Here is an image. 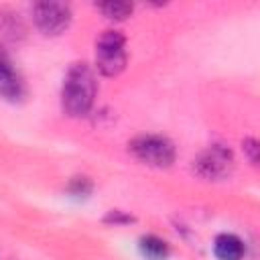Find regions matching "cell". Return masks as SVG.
Returning a JSON list of instances; mask_svg holds the SVG:
<instances>
[{"label": "cell", "instance_id": "cell-5", "mask_svg": "<svg viewBox=\"0 0 260 260\" xmlns=\"http://www.w3.org/2000/svg\"><path fill=\"white\" fill-rule=\"evenodd\" d=\"M193 169L207 181L225 179L234 171V152L223 144H211L195 158Z\"/></svg>", "mask_w": 260, "mask_h": 260}, {"label": "cell", "instance_id": "cell-8", "mask_svg": "<svg viewBox=\"0 0 260 260\" xmlns=\"http://www.w3.org/2000/svg\"><path fill=\"white\" fill-rule=\"evenodd\" d=\"M138 248H140V254L146 258V260H167L169 254H171V248L169 244L154 236V234H148V236H142L140 242H138Z\"/></svg>", "mask_w": 260, "mask_h": 260}, {"label": "cell", "instance_id": "cell-3", "mask_svg": "<svg viewBox=\"0 0 260 260\" xmlns=\"http://www.w3.org/2000/svg\"><path fill=\"white\" fill-rule=\"evenodd\" d=\"M126 37L108 28L95 41V67L104 77H116L126 67Z\"/></svg>", "mask_w": 260, "mask_h": 260}, {"label": "cell", "instance_id": "cell-9", "mask_svg": "<svg viewBox=\"0 0 260 260\" xmlns=\"http://www.w3.org/2000/svg\"><path fill=\"white\" fill-rule=\"evenodd\" d=\"M98 6V10L106 16V18H110V20H126L130 14H132V10H134V4L132 2H114V0H110V2H100V4H95Z\"/></svg>", "mask_w": 260, "mask_h": 260}, {"label": "cell", "instance_id": "cell-10", "mask_svg": "<svg viewBox=\"0 0 260 260\" xmlns=\"http://www.w3.org/2000/svg\"><path fill=\"white\" fill-rule=\"evenodd\" d=\"M93 189V183L87 177H73L67 185V193L75 199H85Z\"/></svg>", "mask_w": 260, "mask_h": 260}, {"label": "cell", "instance_id": "cell-1", "mask_svg": "<svg viewBox=\"0 0 260 260\" xmlns=\"http://www.w3.org/2000/svg\"><path fill=\"white\" fill-rule=\"evenodd\" d=\"M95 75L91 67L83 61L71 63L61 85V106L63 112L71 118H83L91 112L95 102Z\"/></svg>", "mask_w": 260, "mask_h": 260}, {"label": "cell", "instance_id": "cell-12", "mask_svg": "<svg viewBox=\"0 0 260 260\" xmlns=\"http://www.w3.org/2000/svg\"><path fill=\"white\" fill-rule=\"evenodd\" d=\"M242 148H244L248 160H250L252 165H256V162H258V150H260L258 140H256V138H246V140L242 142Z\"/></svg>", "mask_w": 260, "mask_h": 260}, {"label": "cell", "instance_id": "cell-2", "mask_svg": "<svg viewBox=\"0 0 260 260\" xmlns=\"http://www.w3.org/2000/svg\"><path fill=\"white\" fill-rule=\"evenodd\" d=\"M128 150L136 160L154 169H167L177 158L173 140L162 134H140L128 142Z\"/></svg>", "mask_w": 260, "mask_h": 260}, {"label": "cell", "instance_id": "cell-6", "mask_svg": "<svg viewBox=\"0 0 260 260\" xmlns=\"http://www.w3.org/2000/svg\"><path fill=\"white\" fill-rule=\"evenodd\" d=\"M0 98L10 104H20L26 98V83L14 67L10 55L0 47Z\"/></svg>", "mask_w": 260, "mask_h": 260}, {"label": "cell", "instance_id": "cell-7", "mask_svg": "<svg viewBox=\"0 0 260 260\" xmlns=\"http://www.w3.org/2000/svg\"><path fill=\"white\" fill-rule=\"evenodd\" d=\"M213 254L217 260H242L246 254V246L234 234H219L213 240Z\"/></svg>", "mask_w": 260, "mask_h": 260}, {"label": "cell", "instance_id": "cell-4", "mask_svg": "<svg viewBox=\"0 0 260 260\" xmlns=\"http://www.w3.org/2000/svg\"><path fill=\"white\" fill-rule=\"evenodd\" d=\"M32 20L43 35L57 37L63 30H67V26L71 24V6L55 0L37 2L32 6Z\"/></svg>", "mask_w": 260, "mask_h": 260}, {"label": "cell", "instance_id": "cell-11", "mask_svg": "<svg viewBox=\"0 0 260 260\" xmlns=\"http://www.w3.org/2000/svg\"><path fill=\"white\" fill-rule=\"evenodd\" d=\"M132 221H134V217L128 215L126 211H120V209H112L104 217V223H108V225H126V223H132Z\"/></svg>", "mask_w": 260, "mask_h": 260}]
</instances>
